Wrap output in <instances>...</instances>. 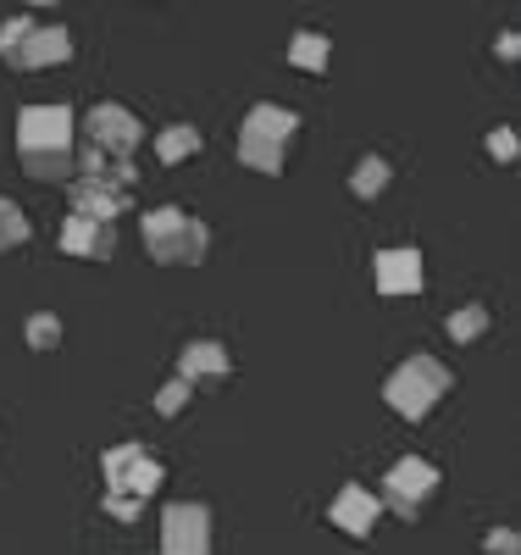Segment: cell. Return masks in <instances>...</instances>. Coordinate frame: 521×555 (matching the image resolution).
Instances as JSON below:
<instances>
[{"instance_id": "5bb4252c", "label": "cell", "mask_w": 521, "mask_h": 555, "mask_svg": "<svg viewBox=\"0 0 521 555\" xmlns=\"http://www.w3.org/2000/svg\"><path fill=\"white\" fill-rule=\"evenodd\" d=\"M233 373V361H227V350L217 345V339H188L183 350H178V378L195 389V384H217V378H227Z\"/></svg>"}, {"instance_id": "3957f363", "label": "cell", "mask_w": 521, "mask_h": 555, "mask_svg": "<svg viewBox=\"0 0 521 555\" xmlns=\"http://www.w3.org/2000/svg\"><path fill=\"white\" fill-rule=\"evenodd\" d=\"M300 133V117L283 112V106H256L239 128V162L256 167V172H283L289 162V145Z\"/></svg>"}, {"instance_id": "d4e9b609", "label": "cell", "mask_w": 521, "mask_h": 555, "mask_svg": "<svg viewBox=\"0 0 521 555\" xmlns=\"http://www.w3.org/2000/svg\"><path fill=\"white\" fill-rule=\"evenodd\" d=\"M106 517H117V522H139V517H145V505L128 500V494H106Z\"/></svg>"}, {"instance_id": "9a60e30c", "label": "cell", "mask_w": 521, "mask_h": 555, "mask_svg": "<svg viewBox=\"0 0 521 555\" xmlns=\"http://www.w3.org/2000/svg\"><path fill=\"white\" fill-rule=\"evenodd\" d=\"M200 128L195 122H172V128H161V139H156V156L167 162V167H178V162H188V156H200Z\"/></svg>"}, {"instance_id": "4fadbf2b", "label": "cell", "mask_w": 521, "mask_h": 555, "mask_svg": "<svg viewBox=\"0 0 521 555\" xmlns=\"http://www.w3.org/2000/svg\"><path fill=\"white\" fill-rule=\"evenodd\" d=\"M62 62H73V28H62V23H39V28L28 34V44L17 51L12 67L39 73V67H62Z\"/></svg>"}, {"instance_id": "9c48e42d", "label": "cell", "mask_w": 521, "mask_h": 555, "mask_svg": "<svg viewBox=\"0 0 521 555\" xmlns=\"http://www.w3.org/2000/svg\"><path fill=\"white\" fill-rule=\"evenodd\" d=\"M67 190H73V217L106 222V228H117V217L133 206L128 190H117V183H101V178H73Z\"/></svg>"}, {"instance_id": "7a4b0ae2", "label": "cell", "mask_w": 521, "mask_h": 555, "mask_svg": "<svg viewBox=\"0 0 521 555\" xmlns=\"http://www.w3.org/2000/svg\"><path fill=\"white\" fill-rule=\"evenodd\" d=\"M450 366L444 361H433V356H405L394 373H389V384H383V400L405 416V423H421L444 395H450Z\"/></svg>"}, {"instance_id": "484cf974", "label": "cell", "mask_w": 521, "mask_h": 555, "mask_svg": "<svg viewBox=\"0 0 521 555\" xmlns=\"http://www.w3.org/2000/svg\"><path fill=\"white\" fill-rule=\"evenodd\" d=\"M489 555H516L521 550V539H516V528H489Z\"/></svg>"}, {"instance_id": "8992f818", "label": "cell", "mask_w": 521, "mask_h": 555, "mask_svg": "<svg viewBox=\"0 0 521 555\" xmlns=\"http://www.w3.org/2000/svg\"><path fill=\"white\" fill-rule=\"evenodd\" d=\"M139 139H145V122H139V117H133L128 106H117V101L94 106V112L83 117V145H89V151H101V156L133 162Z\"/></svg>"}, {"instance_id": "52a82bcc", "label": "cell", "mask_w": 521, "mask_h": 555, "mask_svg": "<svg viewBox=\"0 0 521 555\" xmlns=\"http://www.w3.org/2000/svg\"><path fill=\"white\" fill-rule=\"evenodd\" d=\"M161 555H211V512L195 500H172L161 512Z\"/></svg>"}, {"instance_id": "2e32d148", "label": "cell", "mask_w": 521, "mask_h": 555, "mask_svg": "<svg viewBox=\"0 0 521 555\" xmlns=\"http://www.w3.org/2000/svg\"><path fill=\"white\" fill-rule=\"evenodd\" d=\"M389 178H394V167H389L383 156H361L355 172H350V190H355L361 201H377V195L389 190Z\"/></svg>"}, {"instance_id": "603a6c76", "label": "cell", "mask_w": 521, "mask_h": 555, "mask_svg": "<svg viewBox=\"0 0 521 555\" xmlns=\"http://www.w3.org/2000/svg\"><path fill=\"white\" fill-rule=\"evenodd\" d=\"M188 400H195V389H188L183 378H172V384H161V389H156V411H161V416H183V405H188Z\"/></svg>"}, {"instance_id": "8fae6325", "label": "cell", "mask_w": 521, "mask_h": 555, "mask_svg": "<svg viewBox=\"0 0 521 555\" xmlns=\"http://www.w3.org/2000/svg\"><path fill=\"white\" fill-rule=\"evenodd\" d=\"M421 284H428V261H421V250H411V245L377 250V289L383 295H416Z\"/></svg>"}, {"instance_id": "5b68a950", "label": "cell", "mask_w": 521, "mask_h": 555, "mask_svg": "<svg viewBox=\"0 0 521 555\" xmlns=\"http://www.w3.org/2000/svg\"><path fill=\"white\" fill-rule=\"evenodd\" d=\"M439 483H444V478H439V467H433L428 455H400L394 467H389L383 494H377V500L394 505V512H400L405 522H416V517H421V505H428V500L439 494Z\"/></svg>"}, {"instance_id": "6da1fadb", "label": "cell", "mask_w": 521, "mask_h": 555, "mask_svg": "<svg viewBox=\"0 0 521 555\" xmlns=\"http://www.w3.org/2000/svg\"><path fill=\"white\" fill-rule=\"evenodd\" d=\"M139 234H145V250H151L161 267H200V261H206V250H211V228H206L200 217L178 211V206L145 211Z\"/></svg>"}, {"instance_id": "30bf717a", "label": "cell", "mask_w": 521, "mask_h": 555, "mask_svg": "<svg viewBox=\"0 0 521 555\" xmlns=\"http://www.w3.org/2000/svg\"><path fill=\"white\" fill-rule=\"evenodd\" d=\"M377 517H383V500H377L372 489H361V483H344L339 500L327 505V522H334L339 533H350V539H366L377 528Z\"/></svg>"}, {"instance_id": "ba28073f", "label": "cell", "mask_w": 521, "mask_h": 555, "mask_svg": "<svg viewBox=\"0 0 521 555\" xmlns=\"http://www.w3.org/2000/svg\"><path fill=\"white\" fill-rule=\"evenodd\" d=\"M17 151L23 156L73 151V112L67 106H23V117H17Z\"/></svg>"}, {"instance_id": "ffe728a7", "label": "cell", "mask_w": 521, "mask_h": 555, "mask_svg": "<svg viewBox=\"0 0 521 555\" xmlns=\"http://www.w3.org/2000/svg\"><path fill=\"white\" fill-rule=\"evenodd\" d=\"M489 334V311L483 306H460L455 317H450V339L455 345H478Z\"/></svg>"}, {"instance_id": "ac0fdd59", "label": "cell", "mask_w": 521, "mask_h": 555, "mask_svg": "<svg viewBox=\"0 0 521 555\" xmlns=\"http://www.w3.org/2000/svg\"><path fill=\"white\" fill-rule=\"evenodd\" d=\"M327 51H334V44H327V34H311V28L289 39V62H295L300 73H322V67H327Z\"/></svg>"}, {"instance_id": "277c9868", "label": "cell", "mask_w": 521, "mask_h": 555, "mask_svg": "<svg viewBox=\"0 0 521 555\" xmlns=\"http://www.w3.org/2000/svg\"><path fill=\"white\" fill-rule=\"evenodd\" d=\"M101 473H106V494H128V500H139L145 505L156 489H161V461L145 450V444H117V450H106L101 455Z\"/></svg>"}, {"instance_id": "cb8c5ba5", "label": "cell", "mask_w": 521, "mask_h": 555, "mask_svg": "<svg viewBox=\"0 0 521 555\" xmlns=\"http://www.w3.org/2000/svg\"><path fill=\"white\" fill-rule=\"evenodd\" d=\"M489 156H494V162H505V167L521 156V139H516V128H494V133H489Z\"/></svg>"}, {"instance_id": "d6986e66", "label": "cell", "mask_w": 521, "mask_h": 555, "mask_svg": "<svg viewBox=\"0 0 521 555\" xmlns=\"http://www.w3.org/2000/svg\"><path fill=\"white\" fill-rule=\"evenodd\" d=\"M23 339H28V350H56L62 345V317L56 311H34L23 322Z\"/></svg>"}, {"instance_id": "7402d4cb", "label": "cell", "mask_w": 521, "mask_h": 555, "mask_svg": "<svg viewBox=\"0 0 521 555\" xmlns=\"http://www.w3.org/2000/svg\"><path fill=\"white\" fill-rule=\"evenodd\" d=\"M23 240H28V217L6 195H0V250H17Z\"/></svg>"}, {"instance_id": "7c38bea8", "label": "cell", "mask_w": 521, "mask_h": 555, "mask_svg": "<svg viewBox=\"0 0 521 555\" xmlns=\"http://www.w3.org/2000/svg\"><path fill=\"white\" fill-rule=\"evenodd\" d=\"M56 240H62V250L78 256V261H112V256H117V228L89 222V217H67Z\"/></svg>"}, {"instance_id": "e0dca14e", "label": "cell", "mask_w": 521, "mask_h": 555, "mask_svg": "<svg viewBox=\"0 0 521 555\" xmlns=\"http://www.w3.org/2000/svg\"><path fill=\"white\" fill-rule=\"evenodd\" d=\"M23 167H28V178H39V183H73V172H78L73 151H39V156H23Z\"/></svg>"}, {"instance_id": "44dd1931", "label": "cell", "mask_w": 521, "mask_h": 555, "mask_svg": "<svg viewBox=\"0 0 521 555\" xmlns=\"http://www.w3.org/2000/svg\"><path fill=\"white\" fill-rule=\"evenodd\" d=\"M39 23L23 12V17H6V23H0V56H6V62H17V51H23V44H28V34H34Z\"/></svg>"}, {"instance_id": "4316f807", "label": "cell", "mask_w": 521, "mask_h": 555, "mask_svg": "<svg viewBox=\"0 0 521 555\" xmlns=\"http://www.w3.org/2000/svg\"><path fill=\"white\" fill-rule=\"evenodd\" d=\"M521 56V39L516 34H499V62H516Z\"/></svg>"}]
</instances>
